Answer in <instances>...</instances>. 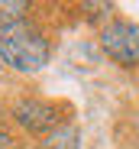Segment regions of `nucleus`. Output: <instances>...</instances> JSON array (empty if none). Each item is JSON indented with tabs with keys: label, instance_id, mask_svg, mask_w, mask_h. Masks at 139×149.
I'll return each mask as SVG.
<instances>
[{
	"label": "nucleus",
	"instance_id": "5",
	"mask_svg": "<svg viewBox=\"0 0 139 149\" xmlns=\"http://www.w3.org/2000/svg\"><path fill=\"white\" fill-rule=\"evenodd\" d=\"M29 13V3L26 0H0V33L13 23H23Z\"/></svg>",
	"mask_w": 139,
	"mask_h": 149
},
{
	"label": "nucleus",
	"instance_id": "4",
	"mask_svg": "<svg viewBox=\"0 0 139 149\" xmlns=\"http://www.w3.org/2000/svg\"><path fill=\"white\" fill-rule=\"evenodd\" d=\"M78 127H71V123H58V127L52 130V133H45L42 136V146L45 149H78Z\"/></svg>",
	"mask_w": 139,
	"mask_h": 149
},
{
	"label": "nucleus",
	"instance_id": "3",
	"mask_svg": "<svg viewBox=\"0 0 139 149\" xmlns=\"http://www.w3.org/2000/svg\"><path fill=\"white\" fill-rule=\"evenodd\" d=\"M10 113H13V120L19 123L23 130H29L36 136L52 133L62 123V110L55 104H49V101H39V97H19V101H13Z\"/></svg>",
	"mask_w": 139,
	"mask_h": 149
},
{
	"label": "nucleus",
	"instance_id": "2",
	"mask_svg": "<svg viewBox=\"0 0 139 149\" xmlns=\"http://www.w3.org/2000/svg\"><path fill=\"white\" fill-rule=\"evenodd\" d=\"M100 49L113 65L136 68L139 65V23L120 19V16L104 23L100 26Z\"/></svg>",
	"mask_w": 139,
	"mask_h": 149
},
{
	"label": "nucleus",
	"instance_id": "1",
	"mask_svg": "<svg viewBox=\"0 0 139 149\" xmlns=\"http://www.w3.org/2000/svg\"><path fill=\"white\" fill-rule=\"evenodd\" d=\"M49 58H52V42L36 23L23 19L0 33V62L10 65L13 71H23V74L42 71Z\"/></svg>",
	"mask_w": 139,
	"mask_h": 149
}]
</instances>
